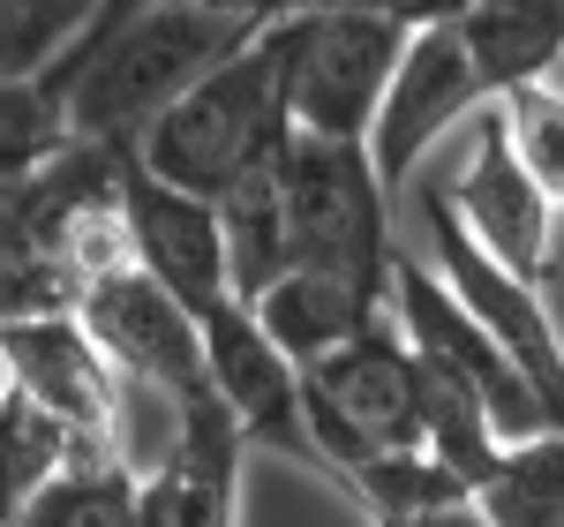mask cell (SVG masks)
I'll return each instance as SVG.
<instances>
[{"label": "cell", "mask_w": 564, "mask_h": 527, "mask_svg": "<svg viewBox=\"0 0 564 527\" xmlns=\"http://www.w3.org/2000/svg\"><path fill=\"white\" fill-rule=\"evenodd\" d=\"M257 31H263V15L249 0H166V8H143L129 23H113L106 39L68 45L45 68V84L68 98L76 143H121V151H135L143 129L166 106H181Z\"/></svg>", "instance_id": "1"}, {"label": "cell", "mask_w": 564, "mask_h": 527, "mask_svg": "<svg viewBox=\"0 0 564 527\" xmlns=\"http://www.w3.org/2000/svg\"><path fill=\"white\" fill-rule=\"evenodd\" d=\"M286 143H294V121H286V84H279V45L271 31H257L226 68H212L181 106H166L143 129L135 159L188 196H218L249 166L279 159Z\"/></svg>", "instance_id": "2"}, {"label": "cell", "mask_w": 564, "mask_h": 527, "mask_svg": "<svg viewBox=\"0 0 564 527\" xmlns=\"http://www.w3.org/2000/svg\"><path fill=\"white\" fill-rule=\"evenodd\" d=\"M391 212L399 204L369 166V143H332V136L286 143V241H294L286 271H332L391 302V264H399Z\"/></svg>", "instance_id": "3"}, {"label": "cell", "mask_w": 564, "mask_h": 527, "mask_svg": "<svg viewBox=\"0 0 564 527\" xmlns=\"http://www.w3.org/2000/svg\"><path fill=\"white\" fill-rule=\"evenodd\" d=\"M302 407L316 467L347 490V475L377 452H422V362L399 324H369L361 340L302 369Z\"/></svg>", "instance_id": "4"}, {"label": "cell", "mask_w": 564, "mask_h": 527, "mask_svg": "<svg viewBox=\"0 0 564 527\" xmlns=\"http://www.w3.org/2000/svg\"><path fill=\"white\" fill-rule=\"evenodd\" d=\"M406 196H414V219H422V241H430V257H422V264L452 287V302H459L497 347L512 354V369L534 385L542 415H550V430H564V332H557V316H550V302H542V287L520 279V271H505V264L459 226V212L444 204V189H436L430 166L414 174Z\"/></svg>", "instance_id": "5"}, {"label": "cell", "mask_w": 564, "mask_h": 527, "mask_svg": "<svg viewBox=\"0 0 564 527\" xmlns=\"http://www.w3.org/2000/svg\"><path fill=\"white\" fill-rule=\"evenodd\" d=\"M263 31L279 45V84H286L294 136L369 143L377 106L391 90V68H399L414 31L377 23V15H279Z\"/></svg>", "instance_id": "6"}, {"label": "cell", "mask_w": 564, "mask_h": 527, "mask_svg": "<svg viewBox=\"0 0 564 527\" xmlns=\"http://www.w3.org/2000/svg\"><path fill=\"white\" fill-rule=\"evenodd\" d=\"M391 324H399V340L414 347L422 369L452 377V385H467V392L489 407V422H497V438H505V444L550 438V415H542L534 385L512 369V354H505L467 309L452 302V287H444L414 249H399V264H391Z\"/></svg>", "instance_id": "7"}, {"label": "cell", "mask_w": 564, "mask_h": 527, "mask_svg": "<svg viewBox=\"0 0 564 527\" xmlns=\"http://www.w3.org/2000/svg\"><path fill=\"white\" fill-rule=\"evenodd\" d=\"M436 189H444V204L459 212V226L475 234L489 257L505 264V271H520L534 287H550V271H557V212H550V196L534 189V174L520 166V151H512V136L497 121V106H481L475 121H467V151L452 159V166H430Z\"/></svg>", "instance_id": "8"}, {"label": "cell", "mask_w": 564, "mask_h": 527, "mask_svg": "<svg viewBox=\"0 0 564 527\" xmlns=\"http://www.w3.org/2000/svg\"><path fill=\"white\" fill-rule=\"evenodd\" d=\"M481 106H489V98H481V84H475L467 45L452 39V23L414 31L406 53H399V68H391L384 106H377V129H369V166H377V181L391 189V204L414 189V174L436 159V143L459 136Z\"/></svg>", "instance_id": "9"}, {"label": "cell", "mask_w": 564, "mask_h": 527, "mask_svg": "<svg viewBox=\"0 0 564 527\" xmlns=\"http://www.w3.org/2000/svg\"><path fill=\"white\" fill-rule=\"evenodd\" d=\"M0 385L45 407L84 460H106V422H113V362L98 354L76 309H31L0 316Z\"/></svg>", "instance_id": "10"}, {"label": "cell", "mask_w": 564, "mask_h": 527, "mask_svg": "<svg viewBox=\"0 0 564 527\" xmlns=\"http://www.w3.org/2000/svg\"><path fill=\"white\" fill-rule=\"evenodd\" d=\"M204 369H212V392L234 415L241 438L316 467V438H308V407H302V362L279 354V340L257 324L249 302H226L204 316Z\"/></svg>", "instance_id": "11"}, {"label": "cell", "mask_w": 564, "mask_h": 527, "mask_svg": "<svg viewBox=\"0 0 564 527\" xmlns=\"http://www.w3.org/2000/svg\"><path fill=\"white\" fill-rule=\"evenodd\" d=\"M84 332L98 340V354L121 369V377H143V385H166L181 399H204L212 392V369H204V316L188 302H174L151 271H113L98 279L84 302Z\"/></svg>", "instance_id": "12"}, {"label": "cell", "mask_w": 564, "mask_h": 527, "mask_svg": "<svg viewBox=\"0 0 564 527\" xmlns=\"http://www.w3.org/2000/svg\"><path fill=\"white\" fill-rule=\"evenodd\" d=\"M121 219H129L135 271H151L174 302H188L196 316H212V309L234 302L226 234H218V204L212 196H188V189H174V181H159L129 151V166H121Z\"/></svg>", "instance_id": "13"}, {"label": "cell", "mask_w": 564, "mask_h": 527, "mask_svg": "<svg viewBox=\"0 0 564 527\" xmlns=\"http://www.w3.org/2000/svg\"><path fill=\"white\" fill-rule=\"evenodd\" d=\"M241 460L249 438L234 430L218 392H204L188 407L181 452L143 483V527H241Z\"/></svg>", "instance_id": "14"}, {"label": "cell", "mask_w": 564, "mask_h": 527, "mask_svg": "<svg viewBox=\"0 0 564 527\" xmlns=\"http://www.w3.org/2000/svg\"><path fill=\"white\" fill-rule=\"evenodd\" d=\"M452 39L475 61L481 98H512L527 84H550L564 61V0H467L452 15Z\"/></svg>", "instance_id": "15"}, {"label": "cell", "mask_w": 564, "mask_h": 527, "mask_svg": "<svg viewBox=\"0 0 564 527\" xmlns=\"http://www.w3.org/2000/svg\"><path fill=\"white\" fill-rule=\"evenodd\" d=\"M249 309H257L263 332L279 340V354L302 362V369H308V362H324V354H339L347 340H361L369 324H384V316H391V302L361 294V287L332 279V271H279Z\"/></svg>", "instance_id": "16"}, {"label": "cell", "mask_w": 564, "mask_h": 527, "mask_svg": "<svg viewBox=\"0 0 564 527\" xmlns=\"http://www.w3.org/2000/svg\"><path fill=\"white\" fill-rule=\"evenodd\" d=\"M212 204H218V234H226L234 302H257L263 287L294 264V241H286V151L249 166L241 181H226Z\"/></svg>", "instance_id": "17"}, {"label": "cell", "mask_w": 564, "mask_h": 527, "mask_svg": "<svg viewBox=\"0 0 564 527\" xmlns=\"http://www.w3.org/2000/svg\"><path fill=\"white\" fill-rule=\"evenodd\" d=\"M489 527H564V430L505 444V460L475 490Z\"/></svg>", "instance_id": "18"}, {"label": "cell", "mask_w": 564, "mask_h": 527, "mask_svg": "<svg viewBox=\"0 0 564 527\" xmlns=\"http://www.w3.org/2000/svg\"><path fill=\"white\" fill-rule=\"evenodd\" d=\"M61 151H76L68 98L45 76H0V189H23Z\"/></svg>", "instance_id": "19"}, {"label": "cell", "mask_w": 564, "mask_h": 527, "mask_svg": "<svg viewBox=\"0 0 564 527\" xmlns=\"http://www.w3.org/2000/svg\"><path fill=\"white\" fill-rule=\"evenodd\" d=\"M15 527H143V483L113 460H76L23 505Z\"/></svg>", "instance_id": "20"}, {"label": "cell", "mask_w": 564, "mask_h": 527, "mask_svg": "<svg viewBox=\"0 0 564 527\" xmlns=\"http://www.w3.org/2000/svg\"><path fill=\"white\" fill-rule=\"evenodd\" d=\"M98 0H0V76H45L90 31Z\"/></svg>", "instance_id": "21"}, {"label": "cell", "mask_w": 564, "mask_h": 527, "mask_svg": "<svg viewBox=\"0 0 564 527\" xmlns=\"http://www.w3.org/2000/svg\"><path fill=\"white\" fill-rule=\"evenodd\" d=\"M497 121L512 136L520 166L534 174V189L550 196V212L564 219V90L527 84V90H512V98H497Z\"/></svg>", "instance_id": "22"}, {"label": "cell", "mask_w": 564, "mask_h": 527, "mask_svg": "<svg viewBox=\"0 0 564 527\" xmlns=\"http://www.w3.org/2000/svg\"><path fill=\"white\" fill-rule=\"evenodd\" d=\"M263 23L279 15H377V23H399V31H430V23H452L467 0H249Z\"/></svg>", "instance_id": "23"}, {"label": "cell", "mask_w": 564, "mask_h": 527, "mask_svg": "<svg viewBox=\"0 0 564 527\" xmlns=\"http://www.w3.org/2000/svg\"><path fill=\"white\" fill-rule=\"evenodd\" d=\"M377 527H489L475 497H452V505H430V513H406V520H377Z\"/></svg>", "instance_id": "24"}, {"label": "cell", "mask_w": 564, "mask_h": 527, "mask_svg": "<svg viewBox=\"0 0 564 527\" xmlns=\"http://www.w3.org/2000/svg\"><path fill=\"white\" fill-rule=\"evenodd\" d=\"M143 8H166V0H98V15H90L84 39H106L113 23H129V15H143ZM84 39H76V45H84Z\"/></svg>", "instance_id": "25"}]
</instances>
